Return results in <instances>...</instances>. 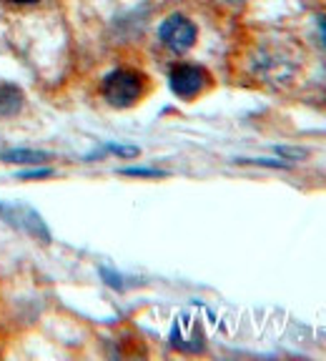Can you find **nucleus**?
Wrapping results in <instances>:
<instances>
[{
    "label": "nucleus",
    "mask_w": 326,
    "mask_h": 361,
    "mask_svg": "<svg viewBox=\"0 0 326 361\" xmlns=\"http://www.w3.org/2000/svg\"><path fill=\"white\" fill-rule=\"evenodd\" d=\"M146 93V78L138 71L131 68H116L103 78L101 83V96L113 108H131L141 101Z\"/></svg>",
    "instance_id": "f257e3e1"
},
{
    "label": "nucleus",
    "mask_w": 326,
    "mask_h": 361,
    "mask_svg": "<svg viewBox=\"0 0 326 361\" xmlns=\"http://www.w3.org/2000/svg\"><path fill=\"white\" fill-rule=\"evenodd\" d=\"M198 30L196 23L191 18H186L183 13H171L166 20L158 25V40L163 48H169L171 53H186L196 45Z\"/></svg>",
    "instance_id": "f03ea898"
},
{
    "label": "nucleus",
    "mask_w": 326,
    "mask_h": 361,
    "mask_svg": "<svg viewBox=\"0 0 326 361\" xmlns=\"http://www.w3.org/2000/svg\"><path fill=\"white\" fill-rule=\"evenodd\" d=\"M0 216H3L6 224H11L18 231L28 233L35 241L51 243V231H48L45 221L25 203H0Z\"/></svg>",
    "instance_id": "7ed1b4c3"
},
{
    "label": "nucleus",
    "mask_w": 326,
    "mask_h": 361,
    "mask_svg": "<svg viewBox=\"0 0 326 361\" xmlns=\"http://www.w3.org/2000/svg\"><path fill=\"white\" fill-rule=\"evenodd\" d=\"M208 83H211V75H208L201 66H193V63H181L169 75L171 90H174L179 98H186V101L201 96Z\"/></svg>",
    "instance_id": "20e7f679"
},
{
    "label": "nucleus",
    "mask_w": 326,
    "mask_h": 361,
    "mask_svg": "<svg viewBox=\"0 0 326 361\" xmlns=\"http://www.w3.org/2000/svg\"><path fill=\"white\" fill-rule=\"evenodd\" d=\"M23 103L25 96L16 83H8V80H0V118H11L23 111Z\"/></svg>",
    "instance_id": "39448f33"
},
{
    "label": "nucleus",
    "mask_w": 326,
    "mask_h": 361,
    "mask_svg": "<svg viewBox=\"0 0 326 361\" xmlns=\"http://www.w3.org/2000/svg\"><path fill=\"white\" fill-rule=\"evenodd\" d=\"M3 161L6 164H25V166H38L51 161V153L35 151V148H13V151L3 153Z\"/></svg>",
    "instance_id": "423d86ee"
},
{
    "label": "nucleus",
    "mask_w": 326,
    "mask_h": 361,
    "mask_svg": "<svg viewBox=\"0 0 326 361\" xmlns=\"http://www.w3.org/2000/svg\"><path fill=\"white\" fill-rule=\"evenodd\" d=\"M51 176H53L51 169H28V171H20V173H18V178L35 180V178H51Z\"/></svg>",
    "instance_id": "0eeeda50"
},
{
    "label": "nucleus",
    "mask_w": 326,
    "mask_h": 361,
    "mask_svg": "<svg viewBox=\"0 0 326 361\" xmlns=\"http://www.w3.org/2000/svg\"><path fill=\"white\" fill-rule=\"evenodd\" d=\"M123 176H146V178H161L166 176V171H156V169H123Z\"/></svg>",
    "instance_id": "6e6552de"
},
{
    "label": "nucleus",
    "mask_w": 326,
    "mask_h": 361,
    "mask_svg": "<svg viewBox=\"0 0 326 361\" xmlns=\"http://www.w3.org/2000/svg\"><path fill=\"white\" fill-rule=\"evenodd\" d=\"M276 153H282V156H286V158H306L309 156V151H304V148H286V146L276 148Z\"/></svg>",
    "instance_id": "1a4fd4ad"
},
{
    "label": "nucleus",
    "mask_w": 326,
    "mask_h": 361,
    "mask_svg": "<svg viewBox=\"0 0 326 361\" xmlns=\"http://www.w3.org/2000/svg\"><path fill=\"white\" fill-rule=\"evenodd\" d=\"M108 151L119 153V156H123V158H133V156H138V148H135V146H108Z\"/></svg>",
    "instance_id": "9d476101"
},
{
    "label": "nucleus",
    "mask_w": 326,
    "mask_h": 361,
    "mask_svg": "<svg viewBox=\"0 0 326 361\" xmlns=\"http://www.w3.org/2000/svg\"><path fill=\"white\" fill-rule=\"evenodd\" d=\"M319 33H321V43H324V48H326V16L319 18Z\"/></svg>",
    "instance_id": "9b49d317"
},
{
    "label": "nucleus",
    "mask_w": 326,
    "mask_h": 361,
    "mask_svg": "<svg viewBox=\"0 0 326 361\" xmlns=\"http://www.w3.org/2000/svg\"><path fill=\"white\" fill-rule=\"evenodd\" d=\"M13 6H35V3H40V0H11Z\"/></svg>",
    "instance_id": "f8f14e48"
},
{
    "label": "nucleus",
    "mask_w": 326,
    "mask_h": 361,
    "mask_svg": "<svg viewBox=\"0 0 326 361\" xmlns=\"http://www.w3.org/2000/svg\"><path fill=\"white\" fill-rule=\"evenodd\" d=\"M226 3H241V0H226Z\"/></svg>",
    "instance_id": "ddd939ff"
}]
</instances>
